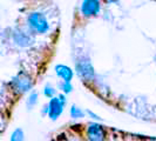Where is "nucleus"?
Returning <instances> with one entry per match:
<instances>
[{"instance_id": "obj_6", "label": "nucleus", "mask_w": 156, "mask_h": 141, "mask_svg": "<svg viewBox=\"0 0 156 141\" xmlns=\"http://www.w3.org/2000/svg\"><path fill=\"white\" fill-rule=\"evenodd\" d=\"M76 70L79 75L86 80H90L94 77V68L89 60H82L76 63Z\"/></svg>"}, {"instance_id": "obj_15", "label": "nucleus", "mask_w": 156, "mask_h": 141, "mask_svg": "<svg viewBox=\"0 0 156 141\" xmlns=\"http://www.w3.org/2000/svg\"><path fill=\"white\" fill-rule=\"evenodd\" d=\"M106 2H109V4H114V2H119V1H121V0H105Z\"/></svg>"}, {"instance_id": "obj_14", "label": "nucleus", "mask_w": 156, "mask_h": 141, "mask_svg": "<svg viewBox=\"0 0 156 141\" xmlns=\"http://www.w3.org/2000/svg\"><path fill=\"white\" fill-rule=\"evenodd\" d=\"M86 114H88L89 117H92V119H93V120H95V121H101V118L99 117L98 114H95L94 112H92V110H86Z\"/></svg>"}, {"instance_id": "obj_12", "label": "nucleus", "mask_w": 156, "mask_h": 141, "mask_svg": "<svg viewBox=\"0 0 156 141\" xmlns=\"http://www.w3.org/2000/svg\"><path fill=\"white\" fill-rule=\"evenodd\" d=\"M12 141H21L25 139V133L21 128H16V131H13V133L11 134V138Z\"/></svg>"}, {"instance_id": "obj_10", "label": "nucleus", "mask_w": 156, "mask_h": 141, "mask_svg": "<svg viewBox=\"0 0 156 141\" xmlns=\"http://www.w3.org/2000/svg\"><path fill=\"white\" fill-rule=\"evenodd\" d=\"M39 101V96H38V93L37 92H32L26 101V105L28 107V110H32L34 106H37V103Z\"/></svg>"}, {"instance_id": "obj_9", "label": "nucleus", "mask_w": 156, "mask_h": 141, "mask_svg": "<svg viewBox=\"0 0 156 141\" xmlns=\"http://www.w3.org/2000/svg\"><path fill=\"white\" fill-rule=\"evenodd\" d=\"M69 114L72 119L74 120H78V119H82V118L86 117V112L82 110L80 107H78L76 105H72V107L69 108Z\"/></svg>"}, {"instance_id": "obj_11", "label": "nucleus", "mask_w": 156, "mask_h": 141, "mask_svg": "<svg viewBox=\"0 0 156 141\" xmlns=\"http://www.w3.org/2000/svg\"><path fill=\"white\" fill-rule=\"evenodd\" d=\"M59 88L61 89V92L63 94H69L73 91V85H72V81H62L59 82Z\"/></svg>"}, {"instance_id": "obj_5", "label": "nucleus", "mask_w": 156, "mask_h": 141, "mask_svg": "<svg viewBox=\"0 0 156 141\" xmlns=\"http://www.w3.org/2000/svg\"><path fill=\"white\" fill-rule=\"evenodd\" d=\"M86 136L88 140L90 141H102L106 138V131L98 122H90L87 126L86 129Z\"/></svg>"}, {"instance_id": "obj_13", "label": "nucleus", "mask_w": 156, "mask_h": 141, "mask_svg": "<svg viewBox=\"0 0 156 141\" xmlns=\"http://www.w3.org/2000/svg\"><path fill=\"white\" fill-rule=\"evenodd\" d=\"M42 93H44V95H45L46 98L51 99V98L55 96V94H56V89L53 88L51 85H46V86L44 87V89H42Z\"/></svg>"}, {"instance_id": "obj_7", "label": "nucleus", "mask_w": 156, "mask_h": 141, "mask_svg": "<svg viewBox=\"0 0 156 141\" xmlns=\"http://www.w3.org/2000/svg\"><path fill=\"white\" fill-rule=\"evenodd\" d=\"M54 70L56 77L59 79H61L62 81H72L73 78H74V70L67 65L58 63L54 67Z\"/></svg>"}, {"instance_id": "obj_4", "label": "nucleus", "mask_w": 156, "mask_h": 141, "mask_svg": "<svg viewBox=\"0 0 156 141\" xmlns=\"http://www.w3.org/2000/svg\"><path fill=\"white\" fill-rule=\"evenodd\" d=\"M101 11V2L100 0H82L80 12L83 18L90 19L94 16H99Z\"/></svg>"}, {"instance_id": "obj_8", "label": "nucleus", "mask_w": 156, "mask_h": 141, "mask_svg": "<svg viewBox=\"0 0 156 141\" xmlns=\"http://www.w3.org/2000/svg\"><path fill=\"white\" fill-rule=\"evenodd\" d=\"M13 39L19 46H30L32 44V38L30 34L23 31H16L13 34Z\"/></svg>"}, {"instance_id": "obj_2", "label": "nucleus", "mask_w": 156, "mask_h": 141, "mask_svg": "<svg viewBox=\"0 0 156 141\" xmlns=\"http://www.w3.org/2000/svg\"><path fill=\"white\" fill-rule=\"evenodd\" d=\"M66 103H67L66 94L62 93V94H59L58 96L51 98V100H49L48 105H47V107H48L47 115L49 117V119L53 120V121H56L60 118V115L62 114Z\"/></svg>"}, {"instance_id": "obj_3", "label": "nucleus", "mask_w": 156, "mask_h": 141, "mask_svg": "<svg viewBox=\"0 0 156 141\" xmlns=\"http://www.w3.org/2000/svg\"><path fill=\"white\" fill-rule=\"evenodd\" d=\"M11 86L16 94H25L32 89L33 81L28 74L20 72L16 78H13V80L11 81Z\"/></svg>"}, {"instance_id": "obj_1", "label": "nucleus", "mask_w": 156, "mask_h": 141, "mask_svg": "<svg viewBox=\"0 0 156 141\" xmlns=\"http://www.w3.org/2000/svg\"><path fill=\"white\" fill-rule=\"evenodd\" d=\"M27 24L33 32L38 34H46L49 31V23L46 16L41 12H33L27 18Z\"/></svg>"}]
</instances>
